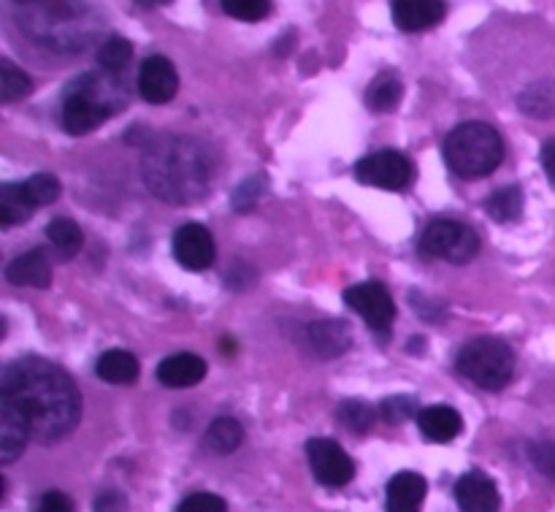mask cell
Listing matches in <instances>:
<instances>
[{
    "mask_svg": "<svg viewBox=\"0 0 555 512\" xmlns=\"http://www.w3.org/2000/svg\"><path fill=\"white\" fill-rule=\"evenodd\" d=\"M220 5L238 22H260L271 14V0H220Z\"/></svg>",
    "mask_w": 555,
    "mask_h": 512,
    "instance_id": "31",
    "label": "cell"
},
{
    "mask_svg": "<svg viewBox=\"0 0 555 512\" xmlns=\"http://www.w3.org/2000/svg\"><path fill=\"white\" fill-rule=\"evenodd\" d=\"M141 177L146 190L166 204H195L209 193V152L190 136H160L141 157Z\"/></svg>",
    "mask_w": 555,
    "mask_h": 512,
    "instance_id": "2",
    "label": "cell"
},
{
    "mask_svg": "<svg viewBox=\"0 0 555 512\" xmlns=\"http://www.w3.org/2000/svg\"><path fill=\"white\" fill-rule=\"evenodd\" d=\"M336 421H339L347 432L366 434L369 428L374 426V410L369 405H363V401H356V399L341 401L339 410H336Z\"/></svg>",
    "mask_w": 555,
    "mask_h": 512,
    "instance_id": "29",
    "label": "cell"
},
{
    "mask_svg": "<svg viewBox=\"0 0 555 512\" xmlns=\"http://www.w3.org/2000/svg\"><path fill=\"white\" fill-rule=\"evenodd\" d=\"M36 212L33 201L27 199L25 184H3L0 188V226H20V222H27Z\"/></svg>",
    "mask_w": 555,
    "mask_h": 512,
    "instance_id": "23",
    "label": "cell"
},
{
    "mask_svg": "<svg viewBox=\"0 0 555 512\" xmlns=\"http://www.w3.org/2000/svg\"><path fill=\"white\" fill-rule=\"evenodd\" d=\"M244 443V426L236 418H217L211 421V426L206 428L204 445L217 456H228L233 450L242 448Z\"/></svg>",
    "mask_w": 555,
    "mask_h": 512,
    "instance_id": "22",
    "label": "cell"
},
{
    "mask_svg": "<svg viewBox=\"0 0 555 512\" xmlns=\"http://www.w3.org/2000/svg\"><path fill=\"white\" fill-rule=\"evenodd\" d=\"M95 372L103 383L112 385H130L139 377V361L128 350H108L98 358Z\"/></svg>",
    "mask_w": 555,
    "mask_h": 512,
    "instance_id": "20",
    "label": "cell"
},
{
    "mask_svg": "<svg viewBox=\"0 0 555 512\" xmlns=\"http://www.w3.org/2000/svg\"><path fill=\"white\" fill-rule=\"evenodd\" d=\"M179 90V74L173 68V63L163 54H152L141 63L139 68V92L146 103H155V106H163V103L173 101Z\"/></svg>",
    "mask_w": 555,
    "mask_h": 512,
    "instance_id": "11",
    "label": "cell"
},
{
    "mask_svg": "<svg viewBox=\"0 0 555 512\" xmlns=\"http://www.w3.org/2000/svg\"><path fill=\"white\" fill-rule=\"evenodd\" d=\"M345 304L356 309L366 320L369 329H374L377 334H388L396 320V304L383 282H358V285L347 287Z\"/></svg>",
    "mask_w": 555,
    "mask_h": 512,
    "instance_id": "8",
    "label": "cell"
},
{
    "mask_svg": "<svg viewBox=\"0 0 555 512\" xmlns=\"http://www.w3.org/2000/svg\"><path fill=\"white\" fill-rule=\"evenodd\" d=\"M455 502L461 512H499L502 510V497L499 488L486 472H466L455 483Z\"/></svg>",
    "mask_w": 555,
    "mask_h": 512,
    "instance_id": "12",
    "label": "cell"
},
{
    "mask_svg": "<svg viewBox=\"0 0 555 512\" xmlns=\"http://www.w3.org/2000/svg\"><path fill=\"white\" fill-rule=\"evenodd\" d=\"M173 258L188 271H204L215 264V239L201 222H188L173 233Z\"/></svg>",
    "mask_w": 555,
    "mask_h": 512,
    "instance_id": "10",
    "label": "cell"
},
{
    "mask_svg": "<svg viewBox=\"0 0 555 512\" xmlns=\"http://www.w3.org/2000/svg\"><path fill=\"white\" fill-rule=\"evenodd\" d=\"M444 161L461 179H482L504 161V141L488 123H461L444 139Z\"/></svg>",
    "mask_w": 555,
    "mask_h": 512,
    "instance_id": "4",
    "label": "cell"
},
{
    "mask_svg": "<svg viewBox=\"0 0 555 512\" xmlns=\"http://www.w3.org/2000/svg\"><path fill=\"white\" fill-rule=\"evenodd\" d=\"M529 459L540 475L555 481V443H537L529 448Z\"/></svg>",
    "mask_w": 555,
    "mask_h": 512,
    "instance_id": "34",
    "label": "cell"
},
{
    "mask_svg": "<svg viewBox=\"0 0 555 512\" xmlns=\"http://www.w3.org/2000/svg\"><path fill=\"white\" fill-rule=\"evenodd\" d=\"M309 345L318 353L320 358H339L350 350L352 336L350 325L341 323V320H318V323L309 325Z\"/></svg>",
    "mask_w": 555,
    "mask_h": 512,
    "instance_id": "19",
    "label": "cell"
},
{
    "mask_svg": "<svg viewBox=\"0 0 555 512\" xmlns=\"http://www.w3.org/2000/svg\"><path fill=\"white\" fill-rule=\"evenodd\" d=\"M417 426H421L423 437L431 443H453L461 432H464V418L448 405H434L417 412Z\"/></svg>",
    "mask_w": 555,
    "mask_h": 512,
    "instance_id": "18",
    "label": "cell"
},
{
    "mask_svg": "<svg viewBox=\"0 0 555 512\" xmlns=\"http://www.w3.org/2000/svg\"><path fill=\"white\" fill-rule=\"evenodd\" d=\"M486 209L488 215H491V220L496 222L518 220L520 212H524V190H520L518 184L496 190V193L486 201Z\"/></svg>",
    "mask_w": 555,
    "mask_h": 512,
    "instance_id": "27",
    "label": "cell"
},
{
    "mask_svg": "<svg viewBox=\"0 0 555 512\" xmlns=\"http://www.w3.org/2000/svg\"><path fill=\"white\" fill-rule=\"evenodd\" d=\"M177 512H228V504L225 499L217 497V494H190V497H184L182 502H179Z\"/></svg>",
    "mask_w": 555,
    "mask_h": 512,
    "instance_id": "32",
    "label": "cell"
},
{
    "mask_svg": "<svg viewBox=\"0 0 555 512\" xmlns=\"http://www.w3.org/2000/svg\"><path fill=\"white\" fill-rule=\"evenodd\" d=\"M421 249L431 258L448 260V264H469L480 253V239L469 226L459 220H434L423 231Z\"/></svg>",
    "mask_w": 555,
    "mask_h": 512,
    "instance_id": "6",
    "label": "cell"
},
{
    "mask_svg": "<svg viewBox=\"0 0 555 512\" xmlns=\"http://www.w3.org/2000/svg\"><path fill=\"white\" fill-rule=\"evenodd\" d=\"M33 90L30 76L16 68L11 60H0V101L14 103Z\"/></svg>",
    "mask_w": 555,
    "mask_h": 512,
    "instance_id": "28",
    "label": "cell"
},
{
    "mask_svg": "<svg viewBox=\"0 0 555 512\" xmlns=\"http://www.w3.org/2000/svg\"><path fill=\"white\" fill-rule=\"evenodd\" d=\"M125 103V87L119 76L106 74H81L63 90V106H60V123L70 136L92 133L106 123V117L117 114Z\"/></svg>",
    "mask_w": 555,
    "mask_h": 512,
    "instance_id": "3",
    "label": "cell"
},
{
    "mask_svg": "<svg viewBox=\"0 0 555 512\" xmlns=\"http://www.w3.org/2000/svg\"><path fill=\"white\" fill-rule=\"evenodd\" d=\"M27 199L33 201V206H49L60 199V179L52 174H33L25 182Z\"/></svg>",
    "mask_w": 555,
    "mask_h": 512,
    "instance_id": "30",
    "label": "cell"
},
{
    "mask_svg": "<svg viewBox=\"0 0 555 512\" xmlns=\"http://www.w3.org/2000/svg\"><path fill=\"white\" fill-rule=\"evenodd\" d=\"M401 98H404V85H401L399 74L383 71V74H377V79L369 85L366 106L377 114H388L399 108Z\"/></svg>",
    "mask_w": 555,
    "mask_h": 512,
    "instance_id": "21",
    "label": "cell"
},
{
    "mask_svg": "<svg viewBox=\"0 0 555 512\" xmlns=\"http://www.w3.org/2000/svg\"><path fill=\"white\" fill-rule=\"evenodd\" d=\"M426 477L417 472H399L390 477L388 497H385V510L388 512H421L423 499H426Z\"/></svg>",
    "mask_w": 555,
    "mask_h": 512,
    "instance_id": "16",
    "label": "cell"
},
{
    "mask_svg": "<svg viewBox=\"0 0 555 512\" xmlns=\"http://www.w3.org/2000/svg\"><path fill=\"white\" fill-rule=\"evenodd\" d=\"M133 60V43L122 36H108L98 49V65L112 76H122Z\"/></svg>",
    "mask_w": 555,
    "mask_h": 512,
    "instance_id": "26",
    "label": "cell"
},
{
    "mask_svg": "<svg viewBox=\"0 0 555 512\" xmlns=\"http://www.w3.org/2000/svg\"><path fill=\"white\" fill-rule=\"evenodd\" d=\"M144 5H163V3H171V0H139Z\"/></svg>",
    "mask_w": 555,
    "mask_h": 512,
    "instance_id": "39",
    "label": "cell"
},
{
    "mask_svg": "<svg viewBox=\"0 0 555 512\" xmlns=\"http://www.w3.org/2000/svg\"><path fill=\"white\" fill-rule=\"evenodd\" d=\"M455 369L477 388L502 391L507 388L515 374V353L507 342L496 340V336H477L461 347Z\"/></svg>",
    "mask_w": 555,
    "mask_h": 512,
    "instance_id": "5",
    "label": "cell"
},
{
    "mask_svg": "<svg viewBox=\"0 0 555 512\" xmlns=\"http://www.w3.org/2000/svg\"><path fill=\"white\" fill-rule=\"evenodd\" d=\"M47 236L63 258H74V255L81 253V247H85V233H81V228L76 226L74 220H68V217H54L47 228Z\"/></svg>",
    "mask_w": 555,
    "mask_h": 512,
    "instance_id": "25",
    "label": "cell"
},
{
    "mask_svg": "<svg viewBox=\"0 0 555 512\" xmlns=\"http://www.w3.org/2000/svg\"><path fill=\"white\" fill-rule=\"evenodd\" d=\"M307 459L318 483H323L328 488H345L356 477V464H352L350 456L334 439H309Z\"/></svg>",
    "mask_w": 555,
    "mask_h": 512,
    "instance_id": "9",
    "label": "cell"
},
{
    "mask_svg": "<svg viewBox=\"0 0 555 512\" xmlns=\"http://www.w3.org/2000/svg\"><path fill=\"white\" fill-rule=\"evenodd\" d=\"M542 168H545L547 179H551V184L555 188V139H547L545 144H542Z\"/></svg>",
    "mask_w": 555,
    "mask_h": 512,
    "instance_id": "38",
    "label": "cell"
},
{
    "mask_svg": "<svg viewBox=\"0 0 555 512\" xmlns=\"http://www.w3.org/2000/svg\"><path fill=\"white\" fill-rule=\"evenodd\" d=\"M0 396L25 415L33 443L54 445L79 426V388L52 361L43 358L11 361L0 374Z\"/></svg>",
    "mask_w": 555,
    "mask_h": 512,
    "instance_id": "1",
    "label": "cell"
},
{
    "mask_svg": "<svg viewBox=\"0 0 555 512\" xmlns=\"http://www.w3.org/2000/svg\"><path fill=\"white\" fill-rule=\"evenodd\" d=\"M390 14L399 30L421 33L444 20L448 3L444 0H390Z\"/></svg>",
    "mask_w": 555,
    "mask_h": 512,
    "instance_id": "13",
    "label": "cell"
},
{
    "mask_svg": "<svg viewBox=\"0 0 555 512\" xmlns=\"http://www.w3.org/2000/svg\"><path fill=\"white\" fill-rule=\"evenodd\" d=\"M379 412H383V418L388 423H404L415 415L417 405L415 399H410V396H393V399L383 401V410Z\"/></svg>",
    "mask_w": 555,
    "mask_h": 512,
    "instance_id": "33",
    "label": "cell"
},
{
    "mask_svg": "<svg viewBox=\"0 0 555 512\" xmlns=\"http://www.w3.org/2000/svg\"><path fill=\"white\" fill-rule=\"evenodd\" d=\"M5 280L16 287H38V291H43L52 282V264L47 260L43 249H30V253L11 260L9 269H5Z\"/></svg>",
    "mask_w": 555,
    "mask_h": 512,
    "instance_id": "17",
    "label": "cell"
},
{
    "mask_svg": "<svg viewBox=\"0 0 555 512\" xmlns=\"http://www.w3.org/2000/svg\"><path fill=\"white\" fill-rule=\"evenodd\" d=\"M263 193V182H260V179H249V182H244L242 188L236 190V193H233V206H236V209H249V206L255 204V199H258V195Z\"/></svg>",
    "mask_w": 555,
    "mask_h": 512,
    "instance_id": "36",
    "label": "cell"
},
{
    "mask_svg": "<svg viewBox=\"0 0 555 512\" xmlns=\"http://www.w3.org/2000/svg\"><path fill=\"white\" fill-rule=\"evenodd\" d=\"M27 439H30V426L25 415L0 396V464H11L22 456Z\"/></svg>",
    "mask_w": 555,
    "mask_h": 512,
    "instance_id": "14",
    "label": "cell"
},
{
    "mask_svg": "<svg viewBox=\"0 0 555 512\" xmlns=\"http://www.w3.org/2000/svg\"><path fill=\"white\" fill-rule=\"evenodd\" d=\"M206 377V361L195 353H177L163 358L157 367V380L166 388H193Z\"/></svg>",
    "mask_w": 555,
    "mask_h": 512,
    "instance_id": "15",
    "label": "cell"
},
{
    "mask_svg": "<svg viewBox=\"0 0 555 512\" xmlns=\"http://www.w3.org/2000/svg\"><path fill=\"white\" fill-rule=\"evenodd\" d=\"M36 512H76V504L63 491H47L38 499Z\"/></svg>",
    "mask_w": 555,
    "mask_h": 512,
    "instance_id": "35",
    "label": "cell"
},
{
    "mask_svg": "<svg viewBox=\"0 0 555 512\" xmlns=\"http://www.w3.org/2000/svg\"><path fill=\"white\" fill-rule=\"evenodd\" d=\"M518 106L531 117H555V81L542 79L526 87L518 98Z\"/></svg>",
    "mask_w": 555,
    "mask_h": 512,
    "instance_id": "24",
    "label": "cell"
},
{
    "mask_svg": "<svg viewBox=\"0 0 555 512\" xmlns=\"http://www.w3.org/2000/svg\"><path fill=\"white\" fill-rule=\"evenodd\" d=\"M356 177L358 182L369 184V188L399 193V190H404L412 182L415 171H412V163L406 155H401L396 150H379L374 155L358 161Z\"/></svg>",
    "mask_w": 555,
    "mask_h": 512,
    "instance_id": "7",
    "label": "cell"
},
{
    "mask_svg": "<svg viewBox=\"0 0 555 512\" xmlns=\"http://www.w3.org/2000/svg\"><path fill=\"white\" fill-rule=\"evenodd\" d=\"M14 3H22V5H25V3H36V0H14Z\"/></svg>",
    "mask_w": 555,
    "mask_h": 512,
    "instance_id": "40",
    "label": "cell"
},
{
    "mask_svg": "<svg viewBox=\"0 0 555 512\" xmlns=\"http://www.w3.org/2000/svg\"><path fill=\"white\" fill-rule=\"evenodd\" d=\"M128 510V499L119 491H103L95 499V512H125Z\"/></svg>",
    "mask_w": 555,
    "mask_h": 512,
    "instance_id": "37",
    "label": "cell"
}]
</instances>
